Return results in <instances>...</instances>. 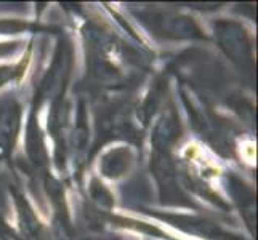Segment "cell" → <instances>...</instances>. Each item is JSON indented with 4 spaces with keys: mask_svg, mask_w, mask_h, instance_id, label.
<instances>
[{
    "mask_svg": "<svg viewBox=\"0 0 258 240\" xmlns=\"http://www.w3.org/2000/svg\"><path fill=\"white\" fill-rule=\"evenodd\" d=\"M23 72V64H15V66H0V88L4 85L13 82Z\"/></svg>",
    "mask_w": 258,
    "mask_h": 240,
    "instance_id": "cell-14",
    "label": "cell"
},
{
    "mask_svg": "<svg viewBox=\"0 0 258 240\" xmlns=\"http://www.w3.org/2000/svg\"><path fill=\"white\" fill-rule=\"evenodd\" d=\"M37 111L31 109L28 117V127H26V152L34 168H45L48 164V154L43 141L42 130L39 127Z\"/></svg>",
    "mask_w": 258,
    "mask_h": 240,
    "instance_id": "cell-8",
    "label": "cell"
},
{
    "mask_svg": "<svg viewBox=\"0 0 258 240\" xmlns=\"http://www.w3.org/2000/svg\"><path fill=\"white\" fill-rule=\"evenodd\" d=\"M159 219L167 221L168 224L175 226L176 229L183 230L186 234H191L207 240H242L241 237L233 235L218 226L213 221H209L202 216H191V215H176V213H153Z\"/></svg>",
    "mask_w": 258,
    "mask_h": 240,
    "instance_id": "cell-5",
    "label": "cell"
},
{
    "mask_svg": "<svg viewBox=\"0 0 258 240\" xmlns=\"http://www.w3.org/2000/svg\"><path fill=\"white\" fill-rule=\"evenodd\" d=\"M23 108L16 98H4L0 101V164L8 160L15 149L21 130Z\"/></svg>",
    "mask_w": 258,
    "mask_h": 240,
    "instance_id": "cell-6",
    "label": "cell"
},
{
    "mask_svg": "<svg viewBox=\"0 0 258 240\" xmlns=\"http://www.w3.org/2000/svg\"><path fill=\"white\" fill-rule=\"evenodd\" d=\"M10 191L13 195V200L16 203L18 210V221H20L21 232L26 238L29 240H39L42 234V226L39 223L37 216H35L34 210L31 208L29 202L26 200L23 192L16 188V186H10Z\"/></svg>",
    "mask_w": 258,
    "mask_h": 240,
    "instance_id": "cell-12",
    "label": "cell"
},
{
    "mask_svg": "<svg viewBox=\"0 0 258 240\" xmlns=\"http://www.w3.org/2000/svg\"><path fill=\"white\" fill-rule=\"evenodd\" d=\"M181 123L180 117L175 111V108L170 104L168 108L162 111L159 115L153 133H151V146H153V152L159 154H170L172 147L176 144V141L181 138Z\"/></svg>",
    "mask_w": 258,
    "mask_h": 240,
    "instance_id": "cell-7",
    "label": "cell"
},
{
    "mask_svg": "<svg viewBox=\"0 0 258 240\" xmlns=\"http://www.w3.org/2000/svg\"><path fill=\"white\" fill-rule=\"evenodd\" d=\"M88 115L85 109V103L81 100L77 104V112H76V123L74 130L71 133L69 143H71V152L74 155V165L81 167L84 162V157L88 149Z\"/></svg>",
    "mask_w": 258,
    "mask_h": 240,
    "instance_id": "cell-11",
    "label": "cell"
},
{
    "mask_svg": "<svg viewBox=\"0 0 258 240\" xmlns=\"http://www.w3.org/2000/svg\"><path fill=\"white\" fill-rule=\"evenodd\" d=\"M0 240H12V237H8V234H7V230H5L2 223H0Z\"/></svg>",
    "mask_w": 258,
    "mask_h": 240,
    "instance_id": "cell-16",
    "label": "cell"
},
{
    "mask_svg": "<svg viewBox=\"0 0 258 240\" xmlns=\"http://www.w3.org/2000/svg\"><path fill=\"white\" fill-rule=\"evenodd\" d=\"M228 192L233 197L237 208L241 210V215L244 216L248 229L253 232L255 224V194L245 183H242L237 176L228 175Z\"/></svg>",
    "mask_w": 258,
    "mask_h": 240,
    "instance_id": "cell-10",
    "label": "cell"
},
{
    "mask_svg": "<svg viewBox=\"0 0 258 240\" xmlns=\"http://www.w3.org/2000/svg\"><path fill=\"white\" fill-rule=\"evenodd\" d=\"M71 69H73V48H71V43L63 39L59 40L55 56H53V63L37 88L31 109L39 112L40 106L45 101L53 103L58 98H63L66 95V85L69 82Z\"/></svg>",
    "mask_w": 258,
    "mask_h": 240,
    "instance_id": "cell-2",
    "label": "cell"
},
{
    "mask_svg": "<svg viewBox=\"0 0 258 240\" xmlns=\"http://www.w3.org/2000/svg\"><path fill=\"white\" fill-rule=\"evenodd\" d=\"M215 40L221 51L231 59L241 72L253 74V51L252 40L242 24L229 20H220L213 24Z\"/></svg>",
    "mask_w": 258,
    "mask_h": 240,
    "instance_id": "cell-1",
    "label": "cell"
},
{
    "mask_svg": "<svg viewBox=\"0 0 258 240\" xmlns=\"http://www.w3.org/2000/svg\"><path fill=\"white\" fill-rule=\"evenodd\" d=\"M90 195L92 199L104 210H109L114 205V199L111 192L104 188V184L100 183L96 178H92V183H90Z\"/></svg>",
    "mask_w": 258,
    "mask_h": 240,
    "instance_id": "cell-13",
    "label": "cell"
},
{
    "mask_svg": "<svg viewBox=\"0 0 258 240\" xmlns=\"http://www.w3.org/2000/svg\"><path fill=\"white\" fill-rule=\"evenodd\" d=\"M151 172L156 178L162 203L176 207H192V203L188 200V197L181 191L180 184H178V176L170 154L153 152V155H151Z\"/></svg>",
    "mask_w": 258,
    "mask_h": 240,
    "instance_id": "cell-3",
    "label": "cell"
},
{
    "mask_svg": "<svg viewBox=\"0 0 258 240\" xmlns=\"http://www.w3.org/2000/svg\"><path fill=\"white\" fill-rule=\"evenodd\" d=\"M143 20L149 23L151 29L156 34H161L167 39H206L199 26L192 21V18L188 16L168 12H153L143 15Z\"/></svg>",
    "mask_w": 258,
    "mask_h": 240,
    "instance_id": "cell-4",
    "label": "cell"
},
{
    "mask_svg": "<svg viewBox=\"0 0 258 240\" xmlns=\"http://www.w3.org/2000/svg\"><path fill=\"white\" fill-rule=\"evenodd\" d=\"M133 162H135V154L128 146L111 147L100 160V172L109 180H117L130 172Z\"/></svg>",
    "mask_w": 258,
    "mask_h": 240,
    "instance_id": "cell-9",
    "label": "cell"
},
{
    "mask_svg": "<svg viewBox=\"0 0 258 240\" xmlns=\"http://www.w3.org/2000/svg\"><path fill=\"white\" fill-rule=\"evenodd\" d=\"M20 48V43H0V58L10 56Z\"/></svg>",
    "mask_w": 258,
    "mask_h": 240,
    "instance_id": "cell-15",
    "label": "cell"
}]
</instances>
